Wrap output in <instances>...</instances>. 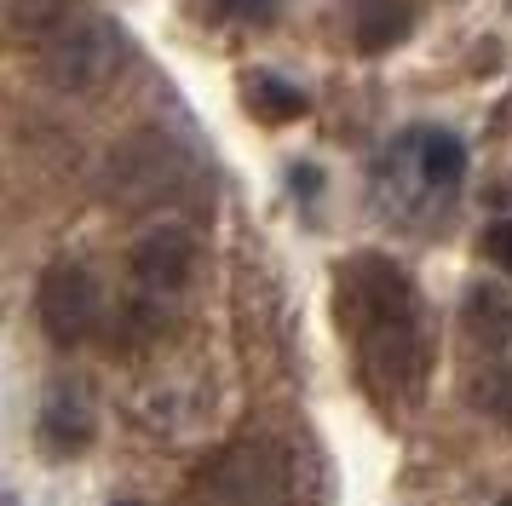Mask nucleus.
I'll return each mask as SVG.
<instances>
[{
    "label": "nucleus",
    "mask_w": 512,
    "mask_h": 506,
    "mask_svg": "<svg viewBox=\"0 0 512 506\" xmlns=\"http://www.w3.org/2000/svg\"><path fill=\"white\" fill-rule=\"evenodd\" d=\"M340 328L351 334L357 368L380 397H415L426 380V328L420 288L386 253H351L334 276Z\"/></svg>",
    "instance_id": "obj_1"
},
{
    "label": "nucleus",
    "mask_w": 512,
    "mask_h": 506,
    "mask_svg": "<svg viewBox=\"0 0 512 506\" xmlns=\"http://www.w3.org/2000/svg\"><path fill=\"white\" fill-rule=\"evenodd\" d=\"M466 179V144L443 127H415L392 144L380 167V202L397 213V225H415L426 207H449Z\"/></svg>",
    "instance_id": "obj_2"
},
{
    "label": "nucleus",
    "mask_w": 512,
    "mask_h": 506,
    "mask_svg": "<svg viewBox=\"0 0 512 506\" xmlns=\"http://www.w3.org/2000/svg\"><path fill=\"white\" fill-rule=\"evenodd\" d=\"M196 506H288L294 466L277 437H236L196 472Z\"/></svg>",
    "instance_id": "obj_3"
},
{
    "label": "nucleus",
    "mask_w": 512,
    "mask_h": 506,
    "mask_svg": "<svg viewBox=\"0 0 512 506\" xmlns=\"http://www.w3.org/2000/svg\"><path fill=\"white\" fill-rule=\"evenodd\" d=\"M121 64H127V35H121V23L104 18V12H81V18H70L58 35L41 41V69L52 75V87H64V92L98 87V81H110Z\"/></svg>",
    "instance_id": "obj_4"
},
{
    "label": "nucleus",
    "mask_w": 512,
    "mask_h": 506,
    "mask_svg": "<svg viewBox=\"0 0 512 506\" xmlns=\"http://www.w3.org/2000/svg\"><path fill=\"white\" fill-rule=\"evenodd\" d=\"M35 317L47 328L52 345H81L98 334V322H104V294H98V276L81 265V259H58L47 265L41 276V288H35Z\"/></svg>",
    "instance_id": "obj_5"
},
{
    "label": "nucleus",
    "mask_w": 512,
    "mask_h": 506,
    "mask_svg": "<svg viewBox=\"0 0 512 506\" xmlns=\"http://www.w3.org/2000/svg\"><path fill=\"white\" fill-rule=\"evenodd\" d=\"M196 271V242H190L185 225H156L133 242V282H139L150 299L179 294Z\"/></svg>",
    "instance_id": "obj_6"
},
{
    "label": "nucleus",
    "mask_w": 512,
    "mask_h": 506,
    "mask_svg": "<svg viewBox=\"0 0 512 506\" xmlns=\"http://www.w3.org/2000/svg\"><path fill=\"white\" fill-rule=\"evenodd\" d=\"M35 432H41V443H47L52 455H81L98 432V414H93L87 386L52 380L47 397H41V414H35Z\"/></svg>",
    "instance_id": "obj_7"
},
{
    "label": "nucleus",
    "mask_w": 512,
    "mask_h": 506,
    "mask_svg": "<svg viewBox=\"0 0 512 506\" xmlns=\"http://www.w3.org/2000/svg\"><path fill=\"white\" fill-rule=\"evenodd\" d=\"M351 46L374 58V52H392L409 29H415V0H351Z\"/></svg>",
    "instance_id": "obj_8"
},
{
    "label": "nucleus",
    "mask_w": 512,
    "mask_h": 506,
    "mask_svg": "<svg viewBox=\"0 0 512 506\" xmlns=\"http://www.w3.org/2000/svg\"><path fill=\"white\" fill-rule=\"evenodd\" d=\"M461 317H466V334L484 345V351H507L512 345V299H507V288H495V282L472 288Z\"/></svg>",
    "instance_id": "obj_9"
},
{
    "label": "nucleus",
    "mask_w": 512,
    "mask_h": 506,
    "mask_svg": "<svg viewBox=\"0 0 512 506\" xmlns=\"http://www.w3.org/2000/svg\"><path fill=\"white\" fill-rule=\"evenodd\" d=\"M242 104H248V115H259V121H300L305 92L294 87V81H282V75L248 69V75H242Z\"/></svg>",
    "instance_id": "obj_10"
},
{
    "label": "nucleus",
    "mask_w": 512,
    "mask_h": 506,
    "mask_svg": "<svg viewBox=\"0 0 512 506\" xmlns=\"http://www.w3.org/2000/svg\"><path fill=\"white\" fill-rule=\"evenodd\" d=\"M81 12H93V6L87 0H12V29L29 35V41H47Z\"/></svg>",
    "instance_id": "obj_11"
},
{
    "label": "nucleus",
    "mask_w": 512,
    "mask_h": 506,
    "mask_svg": "<svg viewBox=\"0 0 512 506\" xmlns=\"http://www.w3.org/2000/svg\"><path fill=\"white\" fill-rule=\"evenodd\" d=\"M282 0H196L208 23H271Z\"/></svg>",
    "instance_id": "obj_12"
},
{
    "label": "nucleus",
    "mask_w": 512,
    "mask_h": 506,
    "mask_svg": "<svg viewBox=\"0 0 512 506\" xmlns=\"http://www.w3.org/2000/svg\"><path fill=\"white\" fill-rule=\"evenodd\" d=\"M472 397H478V409H484V414L512 420V368H489L484 380L472 386Z\"/></svg>",
    "instance_id": "obj_13"
},
{
    "label": "nucleus",
    "mask_w": 512,
    "mask_h": 506,
    "mask_svg": "<svg viewBox=\"0 0 512 506\" xmlns=\"http://www.w3.org/2000/svg\"><path fill=\"white\" fill-rule=\"evenodd\" d=\"M484 259L512 276V219H495V225L484 230Z\"/></svg>",
    "instance_id": "obj_14"
},
{
    "label": "nucleus",
    "mask_w": 512,
    "mask_h": 506,
    "mask_svg": "<svg viewBox=\"0 0 512 506\" xmlns=\"http://www.w3.org/2000/svg\"><path fill=\"white\" fill-rule=\"evenodd\" d=\"M0 506H18V501H12V495H6V489H0Z\"/></svg>",
    "instance_id": "obj_15"
},
{
    "label": "nucleus",
    "mask_w": 512,
    "mask_h": 506,
    "mask_svg": "<svg viewBox=\"0 0 512 506\" xmlns=\"http://www.w3.org/2000/svg\"><path fill=\"white\" fill-rule=\"evenodd\" d=\"M116 506H139V501H116Z\"/></svg>",
    "instance_id": "obj_16"
}]
</instances>
